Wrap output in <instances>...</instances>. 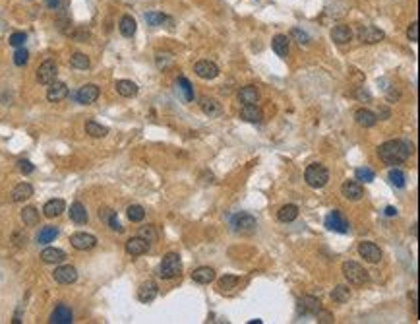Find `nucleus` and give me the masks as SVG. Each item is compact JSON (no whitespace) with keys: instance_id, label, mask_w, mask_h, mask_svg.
Masks as SVG:
<instances>
[{"instance_id":"c03bdc74","label":"nucleus","mask_w":420,"mask_h":324,"mask_svg":"<svg viewBox=\"0 0 420 324\" xmlns=\"http://www.w3.org/2000/svg\"><path fill=\"white\" fill-rule=\"evenodd\" d=\"M238 286V278L236 276H231V274H225L219 280V289H223V291H229V289H235V287Z\"/></svg>"},{"instance_id":"f3484780","label":"nucleus","mask_w":420,"mask_h":324,"mask_svg":"<svg viewBox=\"0 0 420 324\" xmlns=\"http://www.w3.org/2000/svg\"><path fill=\"white\" fill-rule=\"evenodd\" d=\"M240 119L246 121V123H254V125H260L263 123V113L261 109L254 103V105H244L240 109Z\"/></svg>"},{"instance_id":"473e14b6","label":"nucleus","mask_w":420,"mask_h":324,"mask_svg":"<svg viewBox=\"0 0 420 324\" xmlns=\"http://www.w3.org/2000/svg\"><path fill=\"white\" fill-rule=\"evenodd\" d=\"M86 132L91 138H105L107 134H109V128L99 125V123H95V121H87L86 123Z\"/></svg>"},{"instance_id":"f8f14e48","label":"nucleus","mask_w":420,"mask_h":324,"mask_svg":"<svg viewBox=\"0 0 420 324\" xmlns=\"http://www.w3.org/2000/svg\"><path fill=\"white\" fill-rule=\"evenodd\" d=\"M194 72L201 78V80H215L219 76V66L211 61H199L194 66Z\"/></svg>"},{"instance_id":"a211bd4d","label":"nucleus","mask_w":420,"mask_h":324,"mask_svg":"<svg viewBox=\"0 0 420 324\" xmlns=\"http://www.w3.org/2000/svg\"><path fill=\"white\" fill-rule=\"evenodd\" d=\"M72 320H74L72 309H70V307H66L64 303H60V305L52 311V314H50V322L52 324H70Z\"/></svg>"},{"instance_id":"5701e85b","label":"nucleus","mask_w":420,"mask_h":324,"mask_svg":"<svg viewBox=\"0 0 420 324\" xmlns=\"http://www.w3.org/2000/svg\"><path fill=\"white\" fill-rule=\"evenodd\" d=\"M64 210H66V202L62 198H52L43 206V212L47 218H58Z\"/></svg>"},{"instance_id":"e433bc0d","label":"nucleus","mask_w":420,"mask_h":324,"mask_svg":"<svg viewBox=\"0 0 420 324\" xmlns=\"http://www.w3.org/2000/svg\"><path fill=\"white\" fill-rule=\"evenodd\" d=\"M22 220H24L25 225H29V227H33V225L39 224V212L37 208H33V206H27V208H24V212H22Z\"/></svg>"},{"instance_id":"ea45409f","label":"nucleus","mask_w":420,"mask_h":324,"mask_svg":"<svg viewBox=\"0 0 420 324\" xmlns=\"http://www.w3.org/2000/svg\"><path fill=\"white\" fill-rule=\"evenodd\" d=\"M389 181L395 188H405L407 185V175L403 173L401 169H391L389 171Z\"/></svg>"},{"instance_id":"6e6d98bb","label":"nucleus","mask_w":420,"mask_h":324,"mask_svg":"<svg viewBox=\"0 0 420 324\" xmlns=\"http://www.w3.org/2000/svg\"><path fill=\"white\" fill-rule=\"evenodd\" d=\"M316 316H320V322H323V324L333 322V314H331V312H327V311H321V309H320Z\"/></svg>"},{"instance_id":"423d86ee","label":"nucleus","mask_w":420,"mask_h":324,"mask_svg":"<svg viewBox=\"0 0 420 324\" xmlns=\"http://www.w3.org/2000/svg\"><path fill=\"white\" fill-rule=\"evenodd\" d=\"M231 224H233V227H235V231H238V233H254L256 231V227H258V224H256V220L250 215V213H236L235 218L231 220Z\"/></svg>"},{"instance_id":"6ab92c4d","label":"nucleus","mask_w":420,"mask_h":324,"mask_svg":"<svg viewBox=\"0 0 420 324\" xmlns=\"http://www.w3.org/2000/svg\"><path fill=\"white\" fill-rule=\"evenodd\" d=\"M49 91H47V99L50 101V103H58V101H62L66 95H68V86L64 84V82H52V84H49Z\"/></svg>"},{"instance_id":"aec40b11","label":"nucleus","mask_w":420,"mask_h":324,"mask_svg":"<svg viewBox=\"0 0 420 324\" xmlns=\"http://www.w3.org/2000/svg\"><path fill=\"white\" fill-rule=\"evenodd\" d=\"M258 99H260V89L256 86L240 87V91H238V101H240L242 105H254V103H258Z\"/></svg>"},{"instance_id":"13d9d810","label":"nucleus","mask_w":420,"mask_h":324,"mask_svg":"<svg viewBox=\"0 0 420 324\" xmlns=\"http://www.w3.org/2000/svg\"><path fill=\"white\" fill-rule=\"evenodd\" d=\"M45 2H47L49 8H58L60 6V0H45Z\"/></svg>"},{"instance_id":"412c9836","label":"nucleus","mask_w":420,"mask_h":324,"mask_svg":"<svg viewBox=\"0 0 420 324\" xmlns=\"http://www.w3.org/2000/svg\"><path fill=\"white\" fill-rule=\"evenodd\" d=\"M331 39H333L337 45H346L353 39V29L345 24L335 25L333 29H331Z\"/></svg>"},{"instance_id":"a19ab883","label":"nucleus","mask_w":420,"mask_h":324,"mask_svg":"<svg viewBox=\"0 0 420 324\" xmlns=\"http://www.w3.org/2000/svg\"><path fill=\"white\" fill-rule=\"evenodd\" d=\"M178 89L184 93L186 101H194V87H192V84H190L188 78H184V76L178 78Z\"/></svg>"},{"instance_id":"8fccbe9b","label":"nucleus","mask_w":420,"mask_h":324,"mask_svg":"<svg viewBox=\"0 0 420 324\" xmlns=\"http://www.w3.org/2000/svg\"><path fill=\"white\" fill-rule=\"evenodd\" d=\"M18 169H20V173L31 175L35 171V165L31 161H27V159H20V161H18Z\"/></svg>"},{"instance_id":"20e7f679","label":"nucleus","mask_w":420,"mask_h":324,"mask_svg":"<svg viewBox=\"0 0 420 324\" xmlns=\"http://www.w3.org/2000/svg\"><path fill=\"white\" fill-rule=\"evenodd\" d=\"M343 274H345V278L351 282V284H355V286H362V284H366L368 282V272L360 266L359 262H353L348 260L343 264Z\"/></svg>"},{"instance_id":"f03ea898","label":"nucleus","mask_w":420,"mask_h":324,"mask_svg":"<svg viewBox=\"0 0 420 324\" xmlns=\"http://www.w3.org/2000/svg\"><path fill=\"white\" fill-rule=\"evenodd\" d=\"M304 181L312 188H323L327 185V181H329V171L321 163H312L304 171Z\"/></svg>"},{"instance_id":"39448f33","label":"nucleus","mask_w":420,"mask_h":324,"mask_svg":"<svg viewBox=\"0 0 420 324\" xmlns=\"http://www.w3.org/2000/svg\"><path fill=\"white\" fill-rule=\"evenodd\" d=\"M56 74H58V66L54 61H45L37 68V82L43 84V86H49L56 80Z\"/></svg>"},{"instance_id":"a878e982","label":"nucleus","mask_w":420,"mask_h":324,"mask_svg":"<svg viewBox=\"0 0 420 324\" xmlns=\"http://www.w3.org/2000/svg\"><path fill=\"white\" fill-rule=\"evenodd\" d=\"M355 119L364 128H372V126H376V123H378V115L368 111V109H359V111L355 113Z\"/></svg>"},{"instance_id":"603ef678","label":"nucleus","mask_w":420,"mask_h":324,"mask_svg":"<svg viewBox=\"0 0 420 324\" xmlns=\"http://www.w3.org/2000/svg\"><path fill=\"white\" fill-rule=\"evenodd\" d=\"M171 63H173V55L171 52H159L157 55V66L159 68H167Z\"/></svg>"},{"instance_id":"4c0bfd02","label":"nucleus","mask_w":420,"mask_h":324,"mask_svg":"<svg viewBox=\"0 0 420 324\" xmlns=\"http://www.w3.org/2000/svg\"><path fill=\"white\" fill-rule=\"evenodd\" d=\"M331 299L335 301V303H346V301L351 299V289H348V286H337L331 291Z\"/></svg>"},{"instance_id":"f704fd0d","label":"nucleus","mask_w":420,"mask_h":324,"mask_svg":"<svg viewBox=\"0 0 420 324\" xmlns=\"http://www.w3.org/2000/svg\"><path fill=\"white\" fill-rule=\"evenodd\" d=\"M126 215H128V220H130V222L139 224V222H144V218H146V210H144L139 204H132V206H128Z\"/></svg>"},{"instance_id":"3c124183","label":"nucleus","mask_w":420,"mask_h":324,"mask_svg":"<svg viewBox=\"0 0 420 324\" xmlns=\"http://www.w3.org/2000/svg\"><path fill=\"white\" fill-rule=\"evenodd\" d=\"M107 224L111 225V229H114V231H116V233H122V225L118 224V218H116V212H114V210H112L111 213H109V218H107Z\"/></svg>"},{"instance_id":"cd10ccee","label":"nucleus","mask_w":420,"mask_h":324,"mask_svg":"<svg viewBox=\"0 0 420 324\" xmlns=\"http://www.w3.org/2000/svg\"><path fill=\"white\" fill-rule=\"evenodd\" d=\"M298 218V208L295 204H285L283 208H279L277 212V220L283 222V224H291Z\"/></svg>"},{"instance_id":"c85d7f7f","label":"nucleus","mask_w":420,"mask_h":324,"mask_svg":"<svg viewBox=\"0 0 420 324\" xmlns=\"http://www.w3.org/2000/svg\"><path fill=\"white\" fill-rule=\"evenodd\" d=\"M114 87H116L118 95H122V97H136L137 95V86L132 80H118Z\"/></svg>"},{"instance_id":"2f4dec72","label":"nucleus","mask_w":420,"mask_h":324,"mask_svg":"<svg viewBox=\"0 0 420 324\" xmlns=\"http://www.w3.org/2000/svg\"><path fill=\"white\" fill-rule=\"evenodd\" d=\"M289 43H291V41H289V37H287V35H281V33L273 37L271 47H273V50L277 52V57H283V59H285V57L289 55Z\"/></svg>"},{"instance_id":"37998d69","label":"nucleus","mask_w":420,"mask_h":324,"mask_svg":"<svg viewBox=\"0 0 420 324\" xmlns=\"http://www.w3.org/2000/svg\"><path fill=\"white\" fill-rule=\"evenodd\" d=\"M355 177H357L359 183H372V181L376 179V173L372 171L370 167H359V169L355 171Z\"/></svg>"},{"instance_id":"b1692460","label":"nucleus","mask_w":420,"mask_h":324,"mask_svg":"<svg viewBox=\"0 0 420 324\" xmlns=\"http://www.w3.org/2000/svg\"><path fill=\"white\" fill-rule=\"evenodd\" d=\"M64 258H66V252L60 249H54V247H47L41 252V260L45 264H60Z\"/></svg>"},{"instance_id":"c9c22d12","label":"nucleus","mask_w":420,"mask_h":324,"mask_svg":"<svg viewBox=\"0 0 420 324\" xmlns=\"http://www.w3.org/2000/svg\"><path fill=\"white\" fill-rule=\"evenodd\" d=\"M146 22L151 27H159V25H165L167 22H171V18L165 16L163 12H148L146 14Z\"/></svg>"},{"instance_id":"5fc2aeb1","label":"nucleus","mask_w":420,"mask_h":324,"mask_svg":"<svg viewBox=\"0 0 420 324\" xmlns=\"http://www.w3.org/2000/svg\"><path fill=\"white\" fill-rule=\"evenodd\" d=\"M355 97L360 101H370L372 95L368 89H364V87H357V91H355Z\"/></svg>"},{"instance_id":"2eb2a0df","label":"nucleus","mask_w":420,"mask_h":324,"mask_svg":"<svg viewBox=\"0 0 420 324\" xmlns=\"http://www.w3.org/2000/svg\"><path fill=\"white\" fill-rule=\"evenodd\" d=\"M149 245H151V243H148L146 239H142L137 235V237L128 239V243H126V252H128L130 256H142V254H146L149 250Z\"/></svg>"},{"instance_id":"bb28decb","label":"nucleus","mask_w":420,"mask_h":324,"mask_svg":"<svg viewBox=\"0 0 420 324\" xmlns=\"http://www.w3.org/2000/svg\"><path fill=\"white\" fill-rule=\"evenodd\" d=\"M70 220L74 222V224H78V225H84V224H87V210H86V206L82 204V202H74L72 206H70Z\"/></svg>"},{"instance_id":"393cba45","label":"nucleus","mask_w":420,"mask_h":324,"mask_svg":"<svg viewBox=\"0 0 420 324\" xmlns=\"http://www.w3.org/2000/svg\"><path fill=\"white\" fill-rule=\"evenodd\" d=\"M320 309H321V303L318 297L306 295V297L300 299V312H302V314H318Z\"/></svg>"},{"instance_id":"6e6552de","label":"nucleus","mask_w":420,"mask_h":324,"mask_svg":"<svg viewBox=\"0 0 420 324\" xmlns=\"http://www.w3.org/2000/svg\"><path fill=\"white\" fill-rule=\"evenodd\" d=\"M359 39L362 43L374 45V43L383 41V39H385V33H383L380 27H376V25H362L359 29Z\"/></svg>"},{"instance_id":"58836bf2","label":"nucleus","mask_w":420,"mask_h":324,"mask_svg":"<svg viewBox=\"0 0 420 324\" xmlns=\"http://www.w3.org/2000/svg\"><path fill=\"white\" fill-rule=\"evenodd\" d=\"M201 111L205 113V115H209V117H215V115L221 113V105H219L215 99L203 97V99H201Z\"/></svg>"},{"instance_id":"49530a36","label":"nucleus","mask_w":420,"mask_h":324,"mask_svg":"<svg viewBox=\"0 0 420 324\" xmlns=\"http://www.w3.org/2000/svg\"><path fill=\"white\" fill-rule=\"evenodd\" d=\"M139 237L146 239L148 243H155V241H157V231H155L153 225H146V227L139 229Z\"/></svg>"},{"instance_id":"1a4fd4ad","label":"nucleus","mask_w":420,"mask_h":324,"mask_svg":"<svg viewBox=\"0 0 420 324\" xmlns=\"http://www.w3.org/2000/svg\"><path fill=\"white\" fill-rule=\"evenodd\" d=\"M325 227L331 229V231H337V233H346L348 231V222H346L345 215L339 210H333L325 218Z\"/></svg>"},{"instance_id":"4468645a","label":"nucleus","mask_w":420,"mask_h":324,"mask_svg":"<svg viewBox=\"0 0 420 324\" xmlns=\"http://www.w3.org/2000/svg\"><path fill=\"white\" fill-rule=\"evenodd\" d=\"M341 192L351 202H359L364 196V188H362V185H360L359 181H345L343 187H341Z\"/></svg>"},{"instance_id":"ddd939ff","label":"nucleus","mask_w":420,"mask_h":324,"mask_svg":"<svg viewBox=\"0 0 420 324\" xmlns=\"http://www.w3.org/2000/svg\"><path fill=\"white\" fill-rule=\"evenodd\" d=\"M70 243L72 247L78 250H91L95 245H97V237L91 235V233H74L70 237Z\"/></svg>"},{"instance_id":"dca6fc26","label":"nucleus","mask_w":420,"mask_h":324,"mask_svg":"<svg viewBox=\"0 0 420 324\" xmlns=\"http://www.w3.org/2000/svg\"><path fill=\"white\" fill-rule=\"evenodd\" d=\"M157 293H159L157 284L153 280H148V282H144L139 286V289H137V299L142 301V303H151V301L157 297Z\"/></svg>"},{"instance_id":"de8ad7c7","label":"nucleus","mask_w":420,"mask_h":324,"mask_svg":"<svg viewBox=\"0 0 420 324\" xmlns=\"http://www.w3.org/2000/svg\"><path fill=\"white\" fill-rule=\"evenodd\" d=\"M291 37L297 39L300 45H308V43H310V35L306 33V31L298 29V27H293V29H291Z\"/></svg>"},{"instance_id":"72a5a7b5","label":"nucleus","mask_w":420,"mask_h":324,"mask_svg":"<svg viewBox=\"0 0 420 324\" xmlns=\"http://www.w3.org/2000/svg\"><path fill=\"white\" fill-rule=\"evenodd\" d=\"M56 237H58V229H56V227H52V225H47V227H43V229L39 231L37 243H41V245H47V243H52Z\"/></svg>"},{"instance_id":"4d7b16f0","label":"nucleus","mask_w":420,"mask_h":324,"mask_svg":"<svg viewBox=\"0 0 420 324\" xmlns=\"http://www.w3.org/2000/svg\"><path fill=\"white\" fill-rule=\"evenodd\" d=\"M385 215H389V218L397 215V208H393V206H387V208H385Z\"/></svg>"},{"instance_id":"a18cd8bd","label":"nucleus","mask_w":420,"mask_h":324,"mask_svg":"<svg viewBox=\"0 0 420 324\" xmlns=\"http://www.w3.org/2000/svg\"><path fill=\"white\" fill-rule=\"evenodd\" d=\"M27 61H29V52H27V49L18 47L16 52H14V64H16V66H25Z\"/></svg>"},{"instance_id":"0eeeda50","label":"nucleus","mask_w":420,"mask_h":324,"mask_svg":"<svg viewBox=\"0 0 420 324\" xmlns=\"http://www.w3.org/2000/svg\"><path fill=\"white\" fill-rule=\"evenodd\" d=\"M359 252L360 256L366 262H370V264H378V262L382 260V250H380V247L376 243H370V241H362L359 245Z\"/></svg>"},{"instance_id":"9b49d317","label":"nucleus","mask_w":420,"mask_h":324,"mask_svg":"<svg viewBox=\"0 0 420 324\" xmlns=\"http://www.w3.org/2000/svg\"><path fill=\"white\" fill-rule=\"evenodd\" d=\"M52 276H54V280H56L58 284H62V286H70V284H74L76 280H78V270H76L74 266H70V264H64V266H58Z\"/></svg>"},{"instance_id":"f257e3e1","label":"nucleus","mask_w":420,"mask_h":324,"mask_svg":"<svg viewBox=\"0 0 420 324\" xmlns=\"http://www.w3.org/2000/svg\"><path fill=\"white\" fill-rule=\"evenodd\" d=\"M412 153V144L407 140H389L378 148V155L385 165H399L407 161Z\"/></svg>"},{"instance_id":"bf43d9fd","label":"nucleus","mask_w":420,"mask_h":324,"mask_svg":"<svg viewBox=\"0 0 420 324\" xmlns=\"http://www.w3.org/2000/svg\"><path fill=\"white\" fill-rule=\"evenodd\" d=\"M416 227H418V225H416V224L412 225V235H414V237H416V235H418V229H416Z\"/></svg>"},{"instance_id":"79ce46f5","label":"nucleus","mask_w":420,"mask_h":324,"mask_svg":"<svg viewBox=\"0 0 420 324\" xmlns=\"http://www.w3.org/2000/svg\"><path fill=\"white\" fill-rule=\"evenodd\" d=\"M70 64L74 68H78V70H87L89 68V59H87L84 52H74L70 57Z\"/></svg>"},{"instance_id":"864d4df0","label":"nucleus","mask_w":420,"mask_h":324,"mask_svg":"<svg viewBox=\"0 0 420 324\" xmlns=\"http://www.w3.org/2000/svg\"><path fill=\"white\" fill-rule=\"evenodd\" d=\"M407 37H408V41H412V43H416V41H418V24H416V22H412V24L408 25Z\"/></svg>"},{"instance_id":"09e8293b","label":"nucleus","mask_w":420,"mask_h":324,"mask_svg":"<svg viewBox=\"0 0 420 324\" xmlns=\"http://www.w3.org/2000/svg\"><path fill=\"white\" fill-rule=\"evenodd\" d=\"M25 41H27V35H25L24 31H16V33L10 35V45L16 47V49H18V47H24Z\"/></svg>"},{"instance_id":"4be33fe9","label":"nucleus","mask_w":420,"mask_h":324,"mask_svg":"<svg viewBox=\"0 0 420 324\" xmlns=\"http://www.w3.org/2000/svg\"><path fill=\"white\" fill-rule=\"evenodd\" d=\"M192 280H194L196 284H201V286L211 284V282L215 280V270L209 268V266H199V268H196V270L192 272Z\"/></svg>"},{"instance_id":"9d476101","label":"nucleus","mask_w":420,"mask_h":324,"mask_svg":"<svg viewBox=\"0 0 420 324\" xmlns=\"http://www.w3.org/2000/svg\"><path fill=\"white\" fill-rule=\"evenodd\" d=\"M97 97H99V87L95 84H86V86L80 87L78 93H76V99L82 105H91V103L97 101Z\"/></svg>"},{"instance_id":"7ed1b4c3","label":"nucleus","mask_w":420,"mask_h":324,"mask_svg":"<svg viewBox=\"0 0 420 324\" xmlns=\"http://www.w3.org/2000/svg\"><path fill=\"white\" fill-rule=\"evenodd\" d=\"M182 272V262H180V254L176 252H169L159 264V278L163 280H173Z\"/></svg>"},{"instance_id":"c756f323","label":"nucleus","mask_w":420,"mask_h":324,"mask_svg":"<svg viewBox=\"0 0 420 324\" xmlns=\"http://www.w3.org/2000/svg\"><path fill=\"white\" fill-rule=\"evenodd\" d=\"M33 196V187L29 183H20L18 187L12 190V200L14 202H24V200Z\"/></svg>"},{"instance_id":"7c9ffc66","label":"nucleus","mask_w":420,"mask_h":324,"mask_svg":"<svg viewBox=\"0 0 420 324\" xmlns=\"http://www.w3.org/2000/svg\"><path fill=\"white\" fill-rule=\"evenodd\" d=\"M118 29H120V33H122L124 37H134V33H136L137 29L136 20L132 16H122V20L118 24Z\"/></svg>"}]
</instances>
